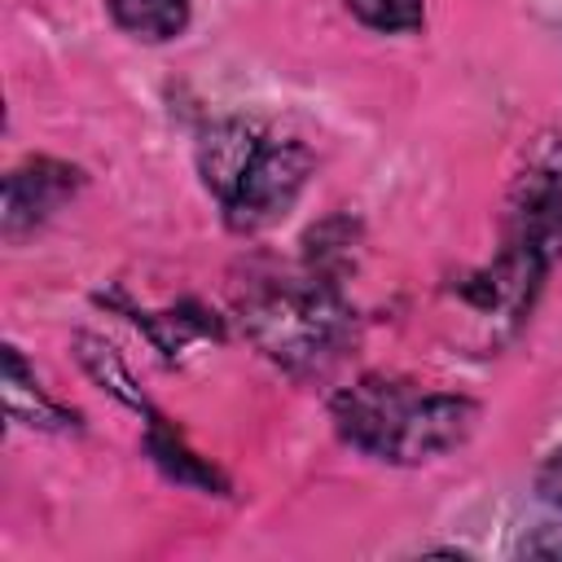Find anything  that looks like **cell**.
Returning a JSON list of instances; mask_svg holds the SVG:
<instances>
[{
	"instance_id": "6da1fadb",
	"label": "cell",
	"mask_w": 562,
	"mask_h": 562,
	"mask_svg": "<svg viewBox=\"0 0 562 562\" xmlns=\"http://www.w3.org/2000/svg\"><path fill=\"white\" fill-rule=\"evenodd\" d=\"M329 417L347 448L391 465H422L470 439L479 404L465 395L413 391L386 373H364L334 395Z\"/></svg>"
},
{
	"instance_id": "7a4b0ae2",
	"label": "cell",
	"mask_w": 562,
	"mask_h": 562,
	"mask_svg": "<svg viewBox=\"0 0 562 562\" xmlns=\"http://www.w3.org/2000/svg\"><path fill=\"white\" fill-rule=\"evenodd\" d=\"M241 321L255 347L290 373H325L356 334V312L342 303L338 281L316 272L250 290Z\"/></svg>"
},
{
	"instance_id": "3957f363",
	"label": "cell",
	"mask_w": 562,
	"mask_h": 562,
	"mask_svg": "<svg viewBox=\"0 0 562 562\" xmlns=\"http://www.w3.org/2000/svg\"><path fill=\"white\" fill-rule=\"evenodd\" d=\"M501 250L553 268L562 255V136H549L536 145L527 167L514 176L505 198V241Z\"/></svg>"
},
{
	"instance_id": "277c9868",
	"label": "cell",
	"mask_w": 562,
	"mask_h": 562,
	"mask_svg": "<svg viewBox=\"0 0 562 562\" xmlns=\"http://www.w3.org/2000/svg\"><path fill=\"white\" fill-rule=\"evenodd\" d=\"M316 158L303 140L285 136V140H263L259 154L250 158L246 176L237 180V189L220 202L224 206V224L233 233H263L272 224H281L299 193L307 189V176H312Z\"/></svg>"
},
{
	"instance_id": "5b68a950",
	"label": "cell",
	"mask_w": 562,
	"mask_h": 562,
	"mask_svg": "<svg viewBox=\"0 0 562 562\" xmlns=\"http://www.w3.org/2000/svg\"><path fill=\"white\" fill-rule=\"evenodd\" d=\"M83 189V171L66 158L35 154L18 162L4 176V202H0V233L4 241H22L40 224H48L75 193Z\"/></svg>"
},
{
	"instance_id": "8992f818",
	"label": "cell",
	"mask_w": 562,
	"mask_h": 562,
	"mask_svg": "<svg viewBox=\"0 0 562 562\" xmlns=\"http://www.w3.org/2000/svg\"><path fill=\"white\" fill-rule=\"evenodd\" d=\"M259 145H263V136L246 119H220V123H211L202 132V140H198V176H202L206 193H215L224 202L237 189V180L246 176V167L259 154Z\"/></svg>"
},
{
	"instance_id": "52a82bcc",
	"label": "cell",
	"mask_w": 562,
	"mask_h": 562,
	"mask_svg": "<svg viewBox=\"0 0 562 562\" xmlns=\"http://www.w3.org/2000/svg\"><path fill=\"white\" fill-rule=\"evenodd\" d=\"M4 408H9V422L31 426V430H53V435L79 430V413L66 408V404H57L35 382V373L26 369V360H22L18 347H4Z\"/></svg>"
},
{
	"instance_id": "ba28073f",
	"label": "cell",
	"mask_w": 562,
	"mask_h": 562,
	"mask_svg": "<svg viewBox=\"0 0 562 562\" xmlns=\"http://www.w3.org/2000/svg\"><path fill=\"white\" fill-rule=\"evenodd\" d=\"M149 417V426H145V457L167 474V479H176L180 487H198V492H211V496H228V479L211 465V461H202L189 443H184V435L162 417V413H145Z\"/></svg>"
},
{
	"instance_id": "9c48e42d",
	"label": "cell",
	"mask_w": 562,
	"mask_h": 562,
	"mask_svg": "<svg viewBox=\"0 0 562 562\" xmlns=\"http://www.w3.org/2000/svg\"><path fill=\"white\" fill-rule=\"evenodd\" d=\"M110 22L140 44H171L193 22V0H105Z\"/></svg>"
},
{
	"instance_id": "30bf717a",
	"label": "cell",
	"mask_w": 562,
	"mask_h": 562,
	"mask_svg": "<svg viewBox=\"0 0 562 562\" xmlns=\"http://www.w3.org/2000/svg\"><path fill=\"white\" fill-rule=\"evenodd\" d=\"M79 364L92 373V382H101V391H110L119 404H127V408H136V413H149L154 404L132 386V373H127V364L119 360V351L110 347V342H101V338H92V334H79Z\"/></svg>"
},
{
	"instance_id": "8fae6325",
	"label": "cell",
	"mask_w": 562,
	"mask_h": 562,
	"mask_svg": "<svg viewBox=\"0 0 562 562\" xmlns=\"http://www.w3.org/2000/svg\"><path fill=\"white\" fill-rule=\"evenodd\" d=\"M307 272L325 277V281H338L351 263V246H356V224L347 215H334L325 224H316L307 233Z\"/></svg>"
},
{
	"instance_id": "7c38bea8",
	"label": "cell",
	"mask_w": 562,
	"mask_h": 562,
	"mask_svg": "<svg viewBox=\"0 0 562 562\" xmlns=\"http://www.w3.org/2000/svg\"><path fill=\"white\" fill-rule=\"evenodd\" d=\"M347 13L382 35H413L426 22V0H347Z\"/></svg>"
},
{
	"instance_id": "4fadbf2b",
	"label": "cell",
	"mask_w": 562,
	"mask_h": 562,
	"mask_svg": "<svg viewBox=\"0 0 562 562\" xmlns=\"http://www.w3.org/2000/svg\"><path fill=\"white\" fill-rule=\"evenodd\" d=\"M536 492H540L544 505L562 509V443L540 461V470H536Z\"/></svg>"
},
{
	"instance_id": "5bb4252c",
	"label": "cell",
	"mask_w": 562,
	"mask_h": 562,
	"mask_svg": "<svg viewBox=\"0 0 562 562\" xmlns=\"http://www.w3.org/2000/svg\"><path fill=\"white\" fill-rule=\"evenodd\" d=\"M527 558H562V531L558 527H540L531 540H522Z\"/></svg>"
}]
</instances>
